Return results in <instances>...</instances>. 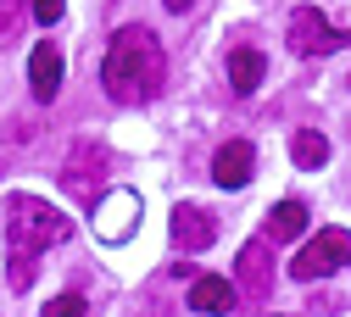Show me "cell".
Masks as SVG:
<instances>
[{
  "mask_svg": "<svg viewBox=\"0 0 351 317\" xmlns=\"http://www.w3.org/2000/svg\"><path fill=\"white\" fill-rule=\"evenodd\" d=\"M167 78V56H162V45L151 28L140 23H128L112 34L106 45V62H101V84H106V95L117 106H134V101H151L156 89Z\"/></svg>",
  "mask_w": 351,
  "mask_h": 317,
  "instance_id": "obj_1",
  "label": "cell"
},
{
  "mask_svg": "<svg viewBox=\"0 0 351 317\" xmlns=\"http://www.w3.org/2000/svg\"><path fill=\"white\" fill-rule=\"evenodd\" d=\"M67 234H73V223L51 201H39V195H6V279H12V290H28L39 251L62 245Z\"/></svg>",
  "mask_w": 351,
  "mask_h": 317,
  "instance_id": "obj_2",
  "label": "cell"
},
{
  "mask_svg": "<svg viewBox=\"0 0 351 317\" xmlns=\"http://www.w3.org/2000/svg\"><path fill=\"white\" fill-rule=\"evenodd\" d=\"M290 162L295 167H324L329 162V140H324L318 128H295L290 134Z\"/></svg>",
  "mask_w": 351,
  "mask_h": 317,
  "instance_id": "obj_13",
  "label": "cell"
},
{
  "mask_svg": "<svg viewBox=\"0 0 351 317\" xmlns=\"http://www.w3.org/2000/svg\"><path fill=\"white\" fill-rule=\"evenodd\" d=\"M217 240V217L201 206H173V245L179 251H206Z\"/></svg>",
  "mask_w": 351,
  "mask_h": 317,
  "instance_id": "obj_9",
  "label": "cell"
},
{
  "mask_svg": "<svg viewBox=\"0 0 351 317\" xmlns=\"http://www.w3.org/2000/svg\"><path fill=\"white\" fill-rule=\"evenodd\" d=\"M134 223H140V195L134 190H117V195H106L95 206V229H101L106 245H123L128 234H134Z\"/></svg>",
  "mask_w": 351,
  "mask_h": 317,
  "instance_id": "obj_6",
  "label": "cell"
},
{
  "mask_svg": "<svg viewBox=\"0 0 351 317\" xmlns=\"http://www.w3.org/2000/svg\"><path fill=\"white\" fill-rule=\"evenodd\" d=\"M101 178H106V151H95L90 140H84V145L67 156V167H62V184H67L78 201H90V206H95V190H101Z\"/></svg>",
  "mask_w": 351,
  "mask_h": 317,
  "instance_id": "obj_5",
  "label": "cell"
},
{
  "mask_svg": "<svg viewBox=\"0 0 351 317\" xmlns=\"http://www.w3.org/2000/svg\"><path fill=\"white\" fill-rule=\"evenodd\" d=\"M17 28V0H0V39Z\"/></svg>",
  "mask_w": 351,
  "mask_h": 317,
  "instance_id": "obj_17",
  "label": "cell"
},
{
  "mask_svg": "<svg viewBox=\"0 0 351 317\" xmlns=\"http://www.w3.org/2000/svg\"><path fill=\"white\" fill-rule=\"evenodd\" d=\"M245 301H268L274 295V262H268V240H251L240 245V284H234Z\"/></svg>",
  "mask_w": 351,
  "mask_h": 317,
  "instance_id": "obj_7",
  "label": "cell"
},
{
  "mask_svg": "<svg viewBox=\"0 0 351 317\" xmlns=\"http://www.w3.org/2000/svg\"><path fill=\"white\" fill-rule=\"evenodd\" d=\"M301 229H306V206H301V201H279V206L268 212V240H274V245H279V240H295Z\"/></svg>",
  "mask_w": 351,
  "mask_h": 317,
  "instance_id": "obj_14",
  "label": "cell"
},
{
  "mask_svg": "<svg viewBox=\"0 0 351 317\" xmlns=\"http://www.w3.org/2000/svg\"><path fill=\"white\" fill-rule=\"evenodd\" d=\"M262 73H268V56L251 51V45H234L229 51V89L234 95H251V89L262 84Z\"/></svg>",
  "mask_w": 351,
  "mask_h": 317,
  "instance_id": "obj_12",
  "label": "cell"
},
{
  "mask_svg": "<svg viewBox=\"0 0 351 317\" xmlns=\"http://www.w3.org/2000/svg\"><path fill=\"white\" fill-rule=\"evenodd\" d=\"M62 51L56 45H34V56H28V84H34V95L39 101H56V89H62Z\"/></svg>",
  "mask_w": 351,
  "mask_h": 317,
  "instance_id": "obj_10",
  "label": "cell"
},
{
  "mask_svg": "<svg viewBox=\"0 0 351 317\" xmlns=\"http://www.w3.org/2000/svg\"><path fill=\"white\" fill-rule=\"evenodd\" d=\"M162 6H167V12H184V6H190V0H162Z\"/></svg>",
  "mask_w": 351,
  "mask_h": 317,
  "instance_id": "obj_18",
  "label": "cell"
},
{
  "mask_svg": "<svg viewBox=\"0 0 351 317\" xmlns=\"http://www.w3.org/2000/svg\"><path fill=\"white\" fill-rule=\"evenodd\" d=\"M234 301H240V290H234L229 279H217V273H201V279L190 284V312L217 317V312H234Z\"/></svg>",
  "mask_w": 351,
  "mask_h": 317,
  "instance_id": "obj_11",
  "label": "cell"
},
{
  "mask_svg": "<svg viewBox=\"0 0 351 317\" xmlns=\"http://www.w3.org/2000/svg\"><path fill=\"white\" fill-rule=\"evenodd\" d=\"M45 317H90V306H84V295H56L45 306Z\"/></svg>",
  "mask_w": 351,
  "mask_h": 317,
  "instance_id": "obj_15",
  "label": "cell"
},
{
  "mask_svg": "<svg viewBox=\"0 0 351 317\" xmlns=\"http://www.w3.org/2000/svg\"><path fill=\"white\" fill-rule=\"evenodd\" d=\"M62 12H67V0H34V17L45 23V28H51V23H62Z\"/></svg>",
  "mask_w": 351,
  "mask_h": 317,
  "instance_id": "obj_16",
  "label": "cell"
},
{
  "mask_svg": "<svg viewBox=\"0 0 351 317\" xmlns=\"http://www.w3.org/2000/svg\"><path fill=\"white\" fill-rule=\"evenodd\" d=\"M346 262H351V234H346V229H318V240H306V245H301V256L290 262V279L313 284V279L340 273Z\"/></svg>",
  "mask_w": 351,
  "mask_h": 317,
  "instance_id": "obj_3",
  "label": "cell"
},
{
  "mask_svg": "<svg viewBox=\"0 0 351 317\" xmlns=\"http://www.w3.org/2000/svg\"><path fill=\"white\" fill-rule=\"evenodd\" d=\"M290 51L295 56H329V51H340L346 45V34L318 12V6H301V12H290Z\"/></svg>",
  "mask_w": 351,
  "mask_h": 317,
  "instance_id": "obj_4",
  "label": "cell"
},
{
  "mask_svg": "<svg viewBox=\"0 0 351 317\" xmlns=\"http://www.w3.org/2000/svg\"><path fill=\"white\" fill-rule=\"evenodd\" d=\"M251 167H256V151L245 140H229V145H217V156H212V184L245 190L251 184Z\"/></svg>",
  "mask_w": 351,
  "mask_h": 317,
  "instance_id": "obj_8",
  "label": "cell"
}]
</instances>
